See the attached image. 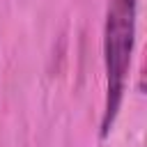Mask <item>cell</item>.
<instances>
[{"label":"cell","instance_id":"obj_1","mask_svg":"<svg viewBox=\"0 0 147 147\" xmlns=\"http://www.w3.org/2000/svg\"><path fill=\"white\" fill-rule=\"evenodd\" d=\"M136 0H110L103 28V64H106V101L101 117V138H106L119 113L131 53L136 41Z\"/></svg>","mask_w":147,"mask_h":147}]
</instances>
